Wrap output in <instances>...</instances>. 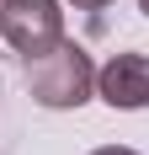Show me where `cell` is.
I'll return each mask as SVG.
<instances>
[{"label":"cell","mask_w":149,"mask_h":155,"mask_svg":"<svg viewBox=\"0 0 149 155\" xmlns=\"http://www.w3.org/2000/svg\"><path fill=\"white\" fill-rule=\"evenodd\" d=\"M0 5H11V0H0Z\"/></svg>","instance_id":"7"},{"label":"cell","mask_w":149,"mask_h":155,"mask_svg":"<svg viewBox=\"0 0 149 155\" xmlns=\"http://www.w3.org/2000/svg\"><path fill=\"white\" fill-rule=\"evenodd\" d=\"M90 155H138V150H128V144H101V150H90Z\"/></svg>","instance_id":"5"},{"label":"cell","mask_w":149,"mask_h":155,"mask_svg":"<svg viewBox=\"0 0 149 155\" xmlns=\"http://www.w3.org/2000/svg\"><path fill=\"white\" fill-rule=\"evenodd\" d=\"M27 91H32V102H43V107H53V112L80 107V102H90V91H96V64H90V54L80 43L64 38L59 48L27 59Z\"/></svg>","instance_id":"1"},{"label":"cell","mask_w":149,"mask_h":155,"mask_svg":"<svg viewBox=\"0 0 149 155\" xmlns=\"http://www.w3.org/2000/svg\"><path fill=\"white\" fill-rule=\"evenodd\" d=\"M138 5H144V16H149V0H138Z\"/></svg>","instance_id":"6"},{"label":"cell","mask_w":149,"mask_h":155,"mask_svg":"<svg viewBox=\"0 0 149 155\" xmlns=\"http://www.w3.org/2000/svg\"><path fill=\"white\" fill-rule=\"evenodd\" d=\"M106 5H112V0H74V11H90V16H101Z\"/></svg>","instance_id":"4"},{"label":"cell","mask_w":149,"mask_h":155,"mask_svg":"<svg viewBox=\"0 0 149 155\" xmlns=\"http://www.w3.org/2000/svg\"><path fill=\"white\" fill-rule=\"evenodd\" d=\"M0 38L21 54V59H37L48 48H59L64 43L59 0H11V5H0Z\"/></svg>","instance_id":"2"},{"label":"cell","mask_w":149,"mask_h":155,"mask_svg":"<svg viewBox=\"0 0 149 155\" xmlns=\"http://www.w3.org/2000/svg\"><path fill=\"white\" fill-rule=\"evenodd\" d=\"M96 96L106 107H149V54H112L96 70Z\"/></svg>","instance_id":"3"}]
</instances>
